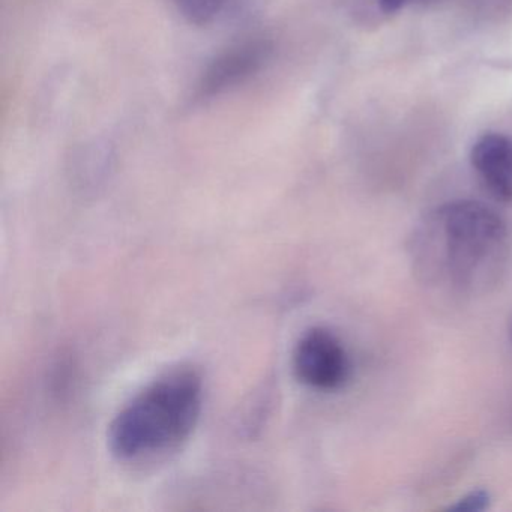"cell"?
Listing matches in <instances>:
<instances>
[{
	"label": "cell",
	"mask_w": 512,
	"mask_h": 512,
	"mask_svg": "<svg viewBox=\"0 0 512 512\" xmlns=\"http://www.w3.org/2000/svg\"><path fill=\"white\" fill-rule=\"evenodd\" d=\"M412 251L422 280L458 295H482L505 272L508 226L482 203L449 202L425 218L413 236Z\"/></svg>",
	"instance_id": "6da1fadb"
},
{
	"label": "cell",
	"mask_w": 512,
	"mask_h": 512,
	"mask_svg": "<svg viewBox=\"0 0 512 512\" xmlns=\"http://www.w3.org/2000/svg\"><path fill=\"white\" fill-rule=\"evenodd\" d=\"M203 398L197 371L163 374L116 413L107 431L110 452L119 460L137 461L178 448L196 430Z\"/></svg>",
	"instance_id": "7a4b0ae2"
},
{
	"label": "cell",
	"mask_w": 512,
	"mask_h": 512,
	"mask_svg": "<svg viewBox=\"0 0 512 512\" xmlns=\"http://www.w3.org/2000/svg\"><path fill=\"white\" fill-rule=\"evenodd\" d=\"M292 362L296 379L314 391H340L352 374L346 347L331 329L323 326H314L301 335Z\"/></svg>",
	"instance_id": "3957f363"
},
{
	"label": "cell",
	"mask_w": 512,
	"mask_h": 512,
	"mask_svg": "<svg viewBox=\"0 0 512 512\" xmlns=\"http://www.w3.org/2000/svg\"><path fill=\"white\" fill-rule=\"evenodd\" d=\"M272 55L274 47L266 40H248L224 50L206 65L191 100L206 104L244 85L265 70Z\"/></svg>",
	"instance_id": "277c9868"
},
{
	"label": "cell",
	"mask_w": 512,
	"mask_h": 512,
	"mask_svg": "<svg viewBox=\"0 0 512 512\" xmlns=\"http://www.w3.org/2000/svg\"><path fill=\"white\" fill-rule=\"evenodd\" d=\"M470 163L491 196L500 202H512V139L503 134H484L472 146Z\"/></svg>",
	"instance_id": "5b68a950"
},
{
	"label": "cell",
	"mask_w": 512,
	"mask_h": 512,
	"mask_svg": "<svg viewBox=\"0 0 512 512\" xmlns=\"http://www.w3.org/2000/svg\"><path fill=\"white\" fill-rule=\"evenodd\" d=\"M235 0H172L178 13L191 25L209 26L227 13Z\"/></svg>",
	"instance_id": "8992f818"
},
{
	"label": "cell",
	"mask_w": 512,
	"mask_h": 512,
	"mask_svg": "<svg viewBox=\"0 0 512 512\" xmlns=\"http://www.w3.org/2000/svg\"><path fill=\"white\" fill-rule=\"evenodd\" d=\"M491 503V494L484 488L472 490L464 494L463 497L448 506V511L452 512H482L488 509Z\"/></svg>",
	"instance_id": "52a82bcc"
},
{
	"label": "cell",
	"mask_w": 512,
	"mask_h": 512,
	"mask_svg": "<svg viewBox=\"0 0 512 512\" xmlns=\"http://www.w3.org/2000/svg\"><path fill=\"white\" fill-rule=\"evenodd\" d=\"M410 0H377V4L380 5L385 13H397L398 10L409 4Z\"/></svg>",
	"instance_id": "ba28073f"
},
{
	"label": "cell",
	"mask_w": 512,
	"mask_h": 512,
	"mask_svg": "<svg viewBox=\"0 0 512 512\" xmlns=\"http://www.w3.org/2000/svg\"><path fill=\"white\" fill-rule=\"evenodd\" d=\"M509 340H511V343H512V325H511V329H509Z\"/></svg>",
	"instance_id": "9c48e42d"
}]
</instances>
